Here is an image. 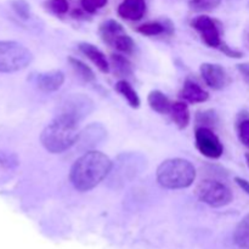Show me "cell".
I'll return each mask as SVG.
<instances>
[{"instance_id":"5","label":"cell","mask_w":249,"mask_h":249,"mask_svg":"<svg viewBox=\"0 0 249 249\" xmlns=\"http://www.w3.org/2000/svg\"><path fill=\"white\" fill-rule=\"evenodd\" d=\"M198 199L214 208H220L230 204L233 194L230 187L215 179L202 180L196 189Z\"/></svg>"},{"instance_id":"1","label":"cell","mask_w":249,"mask_h":249,"mask_svg":"<svg viewBox=\"0 0 249 249\" xmlns=\"http://www.w3.org/2000/svg\"><path fill=\"white\" fill-rule=\"evenodd\" d=\"M113 168L108 156L100 151L91 150L75 160L70 170V180L77 191L88 192L104 181Z\"/></svg>"},{"instance_id":"8","label":"cell","mask_w":249,"mask_h":249,"mask_svg":"<svg viewBox=\"0 0 249 249\" xmlns=\"http://www.w3.org/2000/svg\"><path fill=\"white\" fill-rule=\"evenodd\" d=\"M191 26L196 29L201 36L202 40L209 46V48H220L223 44L220 36V28L219 23L207 15H199L195 17L191 21Z\"/></svg>"},{"instance_id":"7","label":"cell","mask_w":249,"mask_h":249,"mask_svg":"<svg viewBox=\"0 0 249 249\" xmlns=\"http://www.w3.org/2000/svg\"><path fill=\"white\" fill-rule=\"evenodd\" d=\"M195 142L198 152L204 157L218 160L223 156V143L215 133L208 126H197L195 130Z\"/></svg>"},{"instance_id":"26","label":"cell","mask_w":249,"mask_h":249,"mask_svg":"<svg viewBox=\"0 0 249 249\" xmlns=\"http://www.w3.org/2000/svg\"><path fill=\"white\" fill-rule=\"evenodd\" d=\"M45 7L55 15H66L70 10L68 0H46Z\"/></svg>"},{"instance_id":"25","label":"cell","mask_w":249,"mask_h":249,"mask_svg":"<svg viewBox=\"0 0 249 249\" xmlns=\"http://www.w3.org/2000/svg\"><path fill=\"white\" fill-rule=\"evenodd\" d=\"M11 7L15 11V14L22 19H29L32 16L31 6L26 0H12Z\"/></svg>"},{"instance_id":"21","label":"cell","mask_w":249,"mask_h":249,"mask_svg":"<svg viewBox=\"0 0 249 249\" xmlns=\"http://www.w3.org/2000/svg\"><path fill=\"white\" fill-rule=\"evenodd\" d=\"M68 63L72 67V70L74 71L75 74L85 83H91L95 82L96 79V75H95L94 71L87 65V63L83 62L82 60L77 57H73V56H70L68 57Z\"/></svg>"},{"instance_id":"27","label":"cell","mask_w":249,"mask_h":249,"mask_svg":"<svg viewBox=\"0 0 249 249\" xmlns=\"http://www.w3.org/2000/svg\"><path fill=\"white\" fill-rule=\"evenodd\" d=\"M108 0H80L82 9L85 14H95L97 10L102 9Z\"/></svg>"},{"instance_id":"29","label":"cell","mask_w":249,"mask_h":249,"mask_svg":"<svg viewBox=\"0 0 249 249\" xmlns=\"http://www.w3.org/2000/svg\"><path fill=\"white\" fill-rule=\"evenodd\" d=\"M219 49H220V50L223 51L226 56H229V57H232V58L243 57L242 51H238V50H236V49H232L231 46H229L225 41H223V44H221L220 48Z\"/></svg>"},{"instance_id":"22","label":"cell","mask_w":249,"mask_h":249,"mask_svg":"<svg viewBox=\"0 0 249 249\" xmlns=\"http://www.w3.org/2000/svg\"><path fill=\"white\" fill-rule=\"evenodd\" d=\"M233 241L241 249H249V214L242 218L236 226Z\"/></svg>"},{"instance_id":"12","label":"cell","mask_w":249,"mask_h":249,"mask_svg":"<svg viewBox=\"0 0 249 249\" xmlns=\"http://www.w3.org/2000/svg\"><path fill=\"white\" fill-rule=\"evenodd\" d=\"M65 83V73L60 70H53L40 73L36 77V87L44 92L57 91Z\"/></svg>"},{"instance_id":"18","label":"cell","mask_w":249,"mask_h":249,"mask_svg":"<svg viewBox=\"0 0 249 249\" xmlns=\"http://www.w3.org/2000/svg\"><path fill=\"white\" fill-rule=\"evenodd\" d=\"M100 36H101L102 40L105 41L108 45H112V43L114 41V39L118 36H121L122 33H124V28L118 21L116 19H107V21L102 22L100 24Z\"/></svg>"},{"instance_id":"31","label":"cell","mask_w":249,"mask_h":249,"mask_svg":"<svg viewBox=\"0 0 249 249\" xmlns=\"http://www.w3.org/2000/svg\"><path fill=\"white\" fill-rule=\"evenodd\" d=\"M237 70L238 72H240V74L242 75L243 80L249 85V62L238 63Z\"/></svg>"},{"instance_id":"9","label":"cell","mask_w":249,"mask_h":249,"mask_svg":"<svg viewBox=\"0 0 249 249\" xmlns=\"http://www.w3.org/2000/svg\"><path fill=\"white\" fill-rule=\"evenodd\" d=\"M202 79L213 90H223L231 84V77L228 71L220 65L215 63H202L199 67Z\"/></svg>"},{"instance_id":"34","label":"cell","mask_w":249,"mask_h":249,"mask_svg":"<svg viewBox=\"0 0 249 249\" xmlns=\"http://www.w3.org/2000/svg\"><path fill=\"white\" fill-rule=\"evenodd\" d=\"M248 39H249V34H248Z\"/></svg>"},{"instance_id":"4","label":"cell","mask_w":249,"mask_h":249,"mask_svg":"<svg viewBox=\"0 0 249 249\" xmlns=\"http://www.w3.org/2000/svg\"><path fill=\"white\" fill-rule=\"evenodd\" d=\"M33 61L29 49L17 41L0 40V73H14L28 67Z\"/></svg>"},{"instance_id":"32","label":"cell","mask_w":249,"mask_h":249,"mask_svg":"<svg viewBox=\"0 0 249 249\" xmlns=\"http://www.w3.org/2000/svg\"><path fill=\"white\" fill-rule=\"evenodd\" d=\"M235 182L238 185V186L241 187V189L243 190V191L246 192V194L249 195V181H247V180H245V179H242V178H240V177H236L235 178Z\"/></svg>"},{"instance_id":"28","label":"cell","mask_w":249,"mask_h":249,"mask_svg":"<svg viewBox=\"0 0 249 249\" xmlns=\"http://www.w3.org/2000/svg\"><path fill=\"white\" fill-rule=\"evenodd\" d=\"M237 135L241 142L249 148V118L243 119L237 125Z\"/></svg>"},{"instance_id":"15","label":"cell","mask_w":249,"mask_h":249,"mask_svg":"<svg viewBox=\"0 0 249 249\" xmlns=\"http://www.w3.org/2000/svg\"><path fill=\"white\" fill-rule=\"evenodd\" d=\"M174 31V26L169 19H164V21H150L146 23L141 24L136 28V32L142 36H160L163 33L172 34Z\"/></svg>"},{"instance_id":"6","label":"cell","mask_w":249,"mask_h":249,"mask_svg":"<svg viewBox=\"0 0 249 249\" xmlns=\"http://www.w3.org/2000/svg\"><path fill=\"white\" fill-rule=\"evenodd\" d=\"M95 109V104L84 94H71L60 102L57 107L58 114H65L74 121L82 122Z\"/></svg>"},{"instance_id":"13","label":"cell","mask_w":249,"mask_h":249,"mask_svg":"<svg viewBox=\"0 0 249 249\" xmlns=\"http://www.w3.org/2000/svg\"><path fill=\"white\" fill-rule=\"evenodd\" d=\"M80 53L84 56H87L95 66H96L97 70L102 73H108L111 70V66H109L108 60L106 58L105 53L100 50L97 46H95L94 44L87 43V41H83L79 43L78 45Z\"/></svg>"},{"instance_id":"10","label":"cell","mask_w":249,"mask_h":249,"mask_svg":"<svg viewBox=\"0 0 249 249\" xmlns=\"http://www.w3.org/2000/svg\"><path fill=\"white\" fill-rule=\"evenodd\" d=\"M107 135V130L101 124H90L83 131H80L78 138L77 145H79L80 151H91L95 146L105 140Z\"/></svg>"},{"instance_id":"11","label":"cell","mask_w":249,"mask_h":249,"mask_svg":"<svg viewBox=\"0 0 249 249\" xmlns=\"http://www.w3.org/2000/svg\"><path fill=\"white\" fill-rule=\"evenodd\" d=\"M117 12L119 17L126 21H140L146 14V2L145 0H123Z\"/></svg>"},{"instance_id":"3","label":"cell","mask_w":249,"mask_h":249,"mask_svg":"<svg viewBox=\"0 0 249 249\" xmlns=\"http://www.w3.org/2000/svg\"><path fill=\"white\" fill-rule=\"evenodd\" d=\"M196 168L184 158H169L158 165L156 178L158 184L168 190H182L196 180Z\"/></svg>"},{"instance_id":"23","label":"cell","mask_w":249,"mask_h":249,"mask_svg":"<svg viewBox=\"0 0 249 249\" xmlns=\"http://www.w3.org/2000/svg\"><path fill=\"white\" fill-rule=\"evenodd\" d=\"M111 46H113V48H116L117 50L125 53V55H130V53H133L134 49H135V43H134L133 38L124 32V33H122L121 36L114 39Z\"/></svg>"},{"instance_id":"16","label":"cell","mask_w":249,"mask_h":249,"mask_svg":"<svg viewBox=\"0 0 249 249\" xmlns=\"http://www.w3.org/2000/svg\"><path fill=\"white\" fill-rule=\"evenodd\" d=\"M169 114L172 116L174 124L180 130L186 129L189 126L190 121H191V113H190L189 106L184 101L173 102Z\"/></svg>"},{"instance_id":"2","label":"cell","mask_w":249,"mask_h":249,"mask_svg":"<svg viewBox=\"0 0 249 249\" xmlns=\"http://www.w3.org/2000/svg\"><path fill=\"white\" fill-rule=\"evenodd\" d=\"M79 122L65 114H56L40 134L43 147L50 153H62L75 145L79 138Z\"/></svg>"},{"instance_id":"33","label":"cell","mask_w":249,"mask_h":249,"mask_svg":"<svg viewBox=\"0 0 249 249\" xmlns=\"http://www.w3.org/2000/svg\"><path fill=\"white\" fill-rule=\"evenodd\" d=\"M246 162H247V165H248V168H249V153H246Z\"/></svg>"},{"instance_id":"19","label":"cell","mask_w":249,"mask_h":249,"mask_svg":"<svg viewBox=\"0 0 249 249\" xmlns=\"http://www.w3.org/2000/svg\"><path fill=\"white\" fill-rule=\"evenodd\" d=\"M114 89L118 92L119 95L124 97L126 100V102L129 104V106L133 107V108H139L141 105V100L139 97L138 92L135 91L133 87L130 85V83L126 82L125 79H121L116 83L114 85Z\"/></svg>"},{"instance_id":"20","label":"cell","mask_w":249,"mask_h":249,"mask_svg":"<svg viewBox=\"0 0 249 249\" xmlns=\"http://www.w3.org/2000/svg\"><path fill=\"white\" fill-rule=\"evenodd\" d=\"M109 66L113 68V72L117 77L128 78L133 75V65H131V62L125 56L121 55V53H113L111 56Z\"/></svg>"},{"instance_id":"14","label":"cell","mask_w":249,"mask_h":249,"mask_svg":"<svg viewBox=\"0 0 249 249\" xmlns=\"http://www.w3.org/2000/svg\"><path fill=\"white\" fill-rule=\"evenodd\" d=\"M180 96L190 104H203L209 99L208 91H206L201 85L191 79L185 80L184 87L180 91Z\"/></svg>"},{"instance_id":"30","label":"cell","mask_w":249,"mask_h":249,"mask_svg":"<svg viewBox=\"0 0 249 249\" xmlns=\"http://www.w3.org/2000/svg\"><path fill=\"white\" fill-rule=\"evenodd\" d=\"M198 116L202 117V122L199 123V124H201L199 126L211 125V124H213L214 122H215V119H216V116L214 114V112H212V111L203 112V114H198ZM208 128H209V126H208Z\"/></svg>"},{"instance_id":"17","label":"cell","mask_w":249,"mask_h":249,"mask_svg":"<svg viewBox=\"0 0 249 249\" xmlns=\"http://www.w3.org/2000/svg\"><path fill=\"white\" fill-rule=\"evenodd\" d=\"M148 106L160 114H169L173 102L160 90H152L147 96Z\"/></svg>"},{"instance_id":"24","label":"cell","mask_w":249,"mask_h":249,"mask_svg":"<svg viewBox=\"0 0 249 249\" xmlns=\"http://www.w3.org/2000/svg\"><path fill=\"white\" fill-rule=\"evenodd\" d=\"M221 0H189V6L192 11L207 12L216 9Z\"/></svg>"}]
</instances>
